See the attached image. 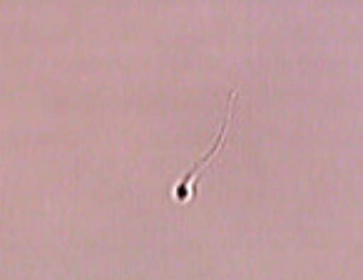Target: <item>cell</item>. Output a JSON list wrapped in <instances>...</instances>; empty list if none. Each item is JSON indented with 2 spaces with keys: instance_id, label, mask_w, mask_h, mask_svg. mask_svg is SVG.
Wrapping results in <instances>:
<instances>
[{
  "instance_id": "1",
  "label": "cell",
  "mask_w": 363,
  "mask_h": 280,
  "mask_svg": "<svg viewBox=\"0 0 363 280\" xmlns=\"http://www.w3.org/2000/svg\"><path fill=\"white\" fill-rule=\"evenodd\" d=\"M234 100H237V92H232V97H229V105H227V119L222 122V132H219V136L214 139V146L207 151V154L202 156V159L197 161V166H192V171L189 174H184L182 176V181L177 184V191H174V196H177V204H189V201L194 199V184H197V176L204 171V166L212 161V156L219 151V146L224 144V139H227V134H229V129H232V112H234Z\"/></svg>"
}]
</instances>
